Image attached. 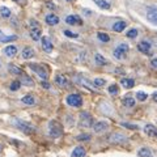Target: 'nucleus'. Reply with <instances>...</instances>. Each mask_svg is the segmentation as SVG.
Here are the masks:
<instances>
[{
  "label": "nucleus",
  "mask_w": 157,
  "mask_h": 157,
  "mask_svg": "<svg viewBox=\"0 0 157 157\" xmlns=\"http://www.w3.org/2000/svg\"><path fill=\"white\" fill-rule=\"evenodd\" d=\"M14 124H16V127L20 131H22L24 134H26V135H32V134H34V131H36L34 126H32L30 123H28V122L20 121V119H17L16 122H14Z\"/></svg>",
  "instance_id": "f257e3e1"
},
{
  "label": "nucleus",
  "mask_w": 157,
  "mask_h": 157,
  "mask_svg": "<svg viewBox=\"0 0 157 157\" xmlns=\"http://www.w3.org/2000/svg\"><path fill=\"white\" fill-rule=\"evenodd\" d=\"M48 132H50V136L52 137H60L63 134V128L56 121H51L48 123Z\"/></svg>",
  "instance_id": "f03ea898"
},
{
  "label": "nucleus",
  "mask_w": 157,
  "mask_h": 157,
  "mask_svg": "<svg viewBox=\"0 0 157 157\" xmlns=\"http://www.w3.org/2000/svg\"><path fill=\"white\" fill-rule=\"evenodd\" d=\"M66 102L72 107H80L82 105V98L80 94H77V93H72V94L67 96Z\"/></svg>",
  "instance_id": "7ed1b4c3"
},
{
  "label": "nucleus",
  "mask_w": 157,
  "mask_h": 157,
  "mask_svg": "<svg viewBox=\"0 0 157 157\" xmlns=\"http://www.w3.org/2000/svg\"><path fill=\"white\" fill-rule=\"evenodd\" d=\"M128 50H130V46L127 45V43H119V46L114 50L113 55H114V58H117V59H119L121 60V59H123L126 56V54L128 52Z\"/></svg>",
  "instance_id": "20e7f679"
},
{
  "label": "nucleus",
  "mask_w": 157,
  "mask_h": 157,
  "mask_svg": "<svg viewBox=\"0 0 157 157\" xmlns=\"http://www.w3.org/2000/svg\"><path fill=\"white\" fill-rule=\"evenodd\" d=\"M80 126L81 127H85V128L93 126V118H92V115L88 111L80 113Z\"/></svg>",
  "instance_id": "39448f33"
},
{
  "label": "nucleus",
  "mask_w": 157,
  "mask_h": 157,
  "mask_svg": "<svg viewBox=\"0 0 157 157\" xmlns=\"http://www.w3.org/2000/svg\"><path fill=\"white\" fill-rule=\"evenodd\" d=\"M127 136L123 134H119V132H114L109 136V141L111 144H124L127 143Z\"/></svg>",
  "instance_id": "423d86ee"
},
{
  "label": "nucleus",
  "mask_w": 157,
  "mask_h": 157,
  "mask_svg": "<svg viewBox=\"0 0 157 157\" xmlns=\"http://www.w3.org/2000/svg\"><path fill=\"white\" fill-rule=\"evenodd\" d=\"M29 67H30L39 77L43 78V80H46V78L48 77V73H47L46 68L43 67V66H39V64H29Z\"/></svg>",
  "instance_id": "0eeeda50"
},
{
  "label": "nucleus",
  "mask_w": 157,
  "mask_h": 157,
  "mask_svg": "<svg viewBox=\"0 0 157 157\" xmlns=\"http://www.w3.org/2000/svg\"><path fill=\"white\" fill-rule=\"evenodd\" d=\"M147 20L151 24H153V25H157V8L156 7L147 8Z\"/></svg>",
  "instance_id": "6e6552de"
},
{
  "label": "nucleus",
  "mask_w": 157,
  "mask_h": 157,
  "mask_svg": "<svg viewBox=\"0 0 157 157\" xmlns=\"http://www.w3.org/2000/svg\"><path fill=\"white\" fill-rule=\"evenodd\" d=\"M151 47H152V43L148 41H141L137 43V50L143 54H147V55H151Z\"/></svg>",
  "instance_id": "1a4fd4ad"
},
{
  "label": "nucleus",
  "mask_w": 157,
  "mask_h": 157,
  "mask_svg": "<svg viewBox=\"0 0 157 157\" xmlns=\"http://www.w3.org/2000/svg\"><path fill=\"white\" fill-rule=\"evenodd\" d=\"M66 22L68 25H81L82 20L80 18V16H77V14H70V16L66 17Z\"/></svg>",
  "instance_id": "9d476101"
},
{
  "label": "nucleus",
  "mask_w": 157,
  "mask_h": 157,
  "mask_svg": "<svg viewBox=\"0 0 157 157\" xmlns=\"http://www.w3.org/2000/svg\"><path fill=\"white\" fill-rule=\"evenodd\" d=\"M42 48H43V51L45 52H47V54H50L51 51H52V43H51V41H50V38L48 37H42Z\"/></svg>",
  "instance_id": "9b49d317"
},
{
  "label": "nucleus",
  "mask_w": 157,
  "mask_h": 157,
  "mask_svg": "<svg viewBox=\"0 0 157 157\" xmlns=\"http://www.w3.org/2000/svg\"><path fill=\"white\" fill-rule=\"evenodd\" d=\"M107 128H109V124H107V122H105V121H100V122H97V123L93 124L94 132H104Z\"/></svg>",
  "instance_id": "f8f14e48"
},
{
  "label": "nucleus",
  "mask_w": 157,
  "mask_h": 157,
  "mask_svg": "<svg viewBox=\"0 0 157 157\" xmlns=\"http://www.w3.org/2000/svg\"><path fill=\"white\" fill-rule=\"evenodd\" d=\"M55 82L56 85H59L60 88H67L68 86V80L64 75H56L55 76Z\"/></svg>",
  "instance_id": "ddd939ff"
},
{
  "label": "nucleus",
  "mask_w": 157,
  "mask_h": 157,
  "mask_svg": "<svg viewBox=\"0 0 157 157\" xmlns=\"http://www.w3.org/2000/svg\"><path fill=\"white\" fill-rule=\"evenodd\" d=\"M86 155V151H85V148H84V147H76V148L75 149H73L72 151V157H84Z\"/></svg>",
  "instance_id": "4468645a"
},
{
  "label": "nucleus",
  "mask_w": 157,
  "mask_h": 157,
  "mask_svg": "<svg viewBox=\"0 0 157 157\" xmlns=\"http://www.w3.org/2000/svg\"><path fill=\"white\" fill-rule=\"evenodd\" d=\"M126 26H127V22L126 21H117L114 25H113V30L117 32V33H121V32L124 30Z\"/></svg>",
  "instance_id": "2eb2a0df"
},
{
  "label": "nucleus",
  "mask_w": 157,
  "mask_h": 157,
  "mask_svg": "<svg viewBox=\"0 0 157 157\" xmlns=\"http://www.w3.org/2000/svg\"><path fill=\"white\" fill-rule=\"evenodd\" d=\"M46 22L48 24V25H58L59 24V17L56 16V14L54 13H50L46 16Z\"/></svg>",
  "instance_id": "dca6fc26"
},
{
  "label": "nucleus",
  "mask_w": 157,
  "mask_h": 157,
  "mask_svg": "<svg viewBox=\"0 0 157 157\" xmlns=\"http://www.w3.org/2000/svg\"><path fill=\"white\" fill-rule=\"evenodd\" d=\"M4 54H6L8 58H12V56H14L17 54V47L9 45V46H7L6 48H4Z\"/></svg>",
  "instance_id": "f3484780"
},
{
  "label": "nucleus",
  "mask_w": 157,
  "mask_h": 157,
  "mask_svg": "<svg viewBox=\"0 0 157 157\" xmlns=\"http://www.w3.org/2000/svg\"><path fill=\"white\" fill-rule=\"evenodd\" d=\"M17 36H6L2 30H0V42L2 43H7V42H12V41H16Z\"/></svg>",
  "instance_id": "a211bd4d"
},
{
  "label": "nucleus",
  "mask_w": 157,
  "mask_h": 157,
  "mask_svg": "<svg viewBox=\"0 0 157 157\" xmlns=\"http://www.w3.org/2000/svg\"><path fill=\"white\" fill-rule=\"evenodd\" d=\"M144 131H145V134H148L149 136L157 137V128H156L153 124H147V126L144 127Z\"/></svg>",
  "instance_id": "6ab92c4d"
},
{
  "label": "nucleus",
  "mask_w": 157,
  "mask_h": 157,
  "mask_svg": "<svg viewBox=\"0 0 157 157\" xmlns=\"http://www.w3.org/2000/svg\"><path fill=\"white\" fill-rule=\"evenodd\" d=\"M137 156L139 157H153V153H152V151L149 148H140L137 151Z\"/></svg>",
  "instance_id": "aec40b11"
},
{
  "label": "nucleus",
  "mask_w": 157,
  "mask_h": 157,
  "mask_svg": "<svg viewBox=\"0 0 157 157\" xmlns=\"http://www.w3.org/2000/svg\"><path fill=\"white\" fill-rule=\"evenodd\" d=\"M121 84L123 85V88H126V89H131V88H134L135 85V81L132 80V78H122L121 80Z\"/></svg>",
  "instance_id": "412c9836"
},
{
  "label": "nucleus",
  "mask_w": 157,
  "mask_h": 157,
  "mask_svg": "<svg viewBox=\"0 0 157 157\" xmlns=\"http://www.w3.org/2000/svg\"><path fill=\"white\" fill-rule=\"evenodd\" d=\"M21 56H22V59H30V58L34 56V50H33L32 47H25L22 50Z\"/></svg>",
  "instance_id": "4be33fe9"
},
{
  "label": "nucleus",
  "mask_w": 157,
  "mask_h": 157,
  "mask_svg": "<svg viewBox=\"0 0 157 157\" xmlns=\"http://www.w3.org/2000/svg\"><path fill=\"white\" fill-rule=\"evenodd\" d=\"M122 102H123V105L126 107H134L135 106V100H134V97H131V96H126L123 100H122Z\"/></svg>",
  "instance_id": "5701e85b"
},
{
  "label": "nucleus",
  "mask_w": 157,
  "mask_h": 157,
  "mask_svg": "<svg viewBox=\"0 0 157 157\" xmlns=\"http://www.w3.org/2000/svg\"><path fill=\"white\" fill-rule=\"evenodd\" d=\"M8 71L11 72L12 75H18V76H22V75H24V72H22L21 68H18V67L13 66V64H9V66H8Z\"/></svg>",
  "instance_id": "b1692460"
},
{
  "label": "nucleus",
  "mask_w": 157,
  "mask_h": 157,
  "mask_svg": "<svg viewBox=\"0 0 157 157\" xmlns=\"http://www.w3.org/2000/svg\"><path fill=\"white\" fill-rule=\"evenodd\" d=\"M94 60H96V64H98V66H106L107 64L106 58H104L101 54H98V52L94 55Z\"/></svg>",
  "instance_id": "393cba45"
},
{
  "label": "nucleus",
  "mask_w": 157,
  "mask_h": 157,
  "mask_svg": "<svg viewBox=\"0 0 157 157\" xmlns=\"http://www.w3.org/2000/svg\"><path fill=\"white\" fill-rule=\"evenodd\" d=\"M21 102L25 104V105H34L36 104V100H34V97L32 94H26V96H24L21 98Z\"/></svg>",
  "instance_id": "a878e982"
},
{
  "label": "nucleus",
  "mask_w": 157,
  "mask_h": 157,
  "mask_svg": "<svg viewBox=\"0 0 157 157\" xmlns=\"http://www.w3.org/2000/svg\"><path fill=\"white\" fill-rule=\"evenodd\" d=\"M76 81L78 82V84H81V85H84V86H86L88 89H93V86H92V84L89 81L86 80V78H84L82 76H77L76 77Z\"/></svg>",
  "instance_id": "bb28decb"
},
{
  "label": "nucleus",
  "mask_w": 157,
  "mask_h": 157,
  "mask_svg": "<svg viewBox=\"0 0 157 157\" xmlns=\"http://www.w3.org/2000/svg\"><path fill=\"white\" fill-rule=\"evenodd\" d=\"M101 9H110V3L106 0H93Z\"/></svg>",
  "instance_id": "cd10ccee"
},
{
  "label": "nucleus",
  "mask_w": 157,
  "mask_h": 157,
  "mask_svg": "<svg viewBox=\"0 0 157 157\" xmlns=\"http://www.w3.org/2000/svg\"><path fill=\"white\" fill-rule=\"evenodd\" d=\"M21 84L22 85H28V86H33L34 85V81H33V78H30L29 76H26L25 73L22 75V80H21Z\"/></svg>",
  "instance_id": "c85d7f7f"
},
{
  "label": "nucleus",
  "mask_w": 157,
  "mask_h": 157,
  "mask_svg": "<svg viewBox=\"0 0 157 157\" xmlns=\"http://www.w3.org/2000/svg\"><path fill=\"white\" fill-rule=\"evenodd\" d=\"M30 37L34 39V41H38V39L41 38V28H38V29H32Z\"/></svg>",
  "instance_id": "c756f323"
},
{
  "label": "nucleus",
  "mask_w": 157,
  "mask_h": 157,
  "mask_svg": "<svg viewBox=\"0 0 157 157\" xmlns=\"http://www.w3.org/2000/svg\"><path fill=\"white\" fill-rule=\"evenodd\" d=\"M97 38L100 39L101 42H104V43H106V42L110 41V37L107 36L106 33H102V32H98V33H97Z\"/></svg>",
  "instance_id": "7c9ffc66"
},
{
  "label": "nucleus",
  "mask_w": 157,
  "mask_h": 157,
  "mask_svg": "<svg viewBox=\"0 0 157 157\" xmlns=\"http://www.w3.org/2000/svg\"><path fill=\"white\" fill-rule=\"evenodd\" d=\"M0 16L2 17H11V9L8 7H0Z\"/></svg>",
  "instance_id": "2f4dec72"
},
{
  "label": "nucleus",
  "mask_w": 157,
  "mask_h": 157,
  "mask_svg": "<svg viewBox=\"0 0 157 157\" xmlns=\"http://www.w3.org/2000/svg\"><path fill=\"white\" fill-rule=\"evenodd\" d=\"M107 90H109L110 94L117 96L118 93H119V88H118V85H117V84H113V85H110V86H109V89H107Z\"/></svg>",
  "instance_id": "473e14b6"
},
{
  "label": "nucleus",
  "mask_w": 157,
  "mask_h": 157,
  "mask_svg": "<svg viewBox=\"0 0 157 157\" xmlns=\"http://www.w3.org/2000/svg\"><path fill=\"white\" fill-rule=\"evenodd\" d=\"M105 84H106V81L104 80V78H94V80H93V85L97 86V88L104 86Z\"/></svg>",
  "instance_id": "72a5a7b5"
},
{
  "label": "nucleus",
  "mask_w": 157,
  "mask_h": 157,
  "mask_svg": "<svg viewBox=\"0 0 157 157\" xmlns=\"http://www.w3.org/2000/svg\"><path fill=\"white\" fill-rule=\"evenodd\" d=\"M20 86H21V81L14 80V81L12 82V84H11V86H9V88H11V90H12V92H16V90H18V89H20Z\"/></svg>",
  "instance_id": "f704fd0d"
},
{
  "label": "nucleus",
  "mask_w": 157,
  "mask_h": 157,
  "mask_svg": "<svg viewBox=\"0 0 157 157\" xmlns=\"http://www.w3.org/2000/svg\"><path fill=\"white\" fill-rule=\"evenodd\" d=\"M76 140H77V141H88V140H90V135H88V134L77 135V136H76Z\"/></svg>",
  "instance_id": "c9c22d12"
},
{
  "label": "nucleus",
  "mask_w": 157,
  "mask_h": 157,
  "mask_svg": "<svg viewBox=\"0 0 157 157\" xmlns=\"http://www.w3.org/2000/svg\"><path fill=\"white\" fill-rule=\"evenodd\" d=\"M137 34H139V32H137V29H130L128 32L126 33V36L128 38H136Z\"/></svg>",
  "instance_id": "e433bc0d"
},
{
  "label": "nucleus",
  "mask_w": 157,
  "mask_h": 157,
  "mask_svg": "<svg viewBox=\"0 0 157 157\" xmlns=\"http://www.w3.org/2000/svg\"><path fill=\"white\" fill-rule=\"evenodd\" d=\"M136 98L139 101H145L147 98H148V94H147L145 92H137L136 93Z\"/></svg>",
  "instance_id": "4c0bfd02"
},
{
  "label": "nucleus",
  "mask_w": 157,
  "mask_h": 157,
  "mask_svg": "<svg viewBox=\"0 0 157 157\" xmlns=\"http://www.w3.org/2000/svg\"><path fill=\"white\" fill-rule=\"evenodd\" d=\"M123 127H126V128H130V130H139V126L136 124H131V123H127V122H122L121 123Z\"/></svg>",
  "instance_id": "58836bf2"
},
{
  "label": "nucleus",
  "mask_w": 157,
  "mask_h": 157,
  "mask_svg": "<svg viewBox=\"0 0 157 157\" xmlns=\"http://www.w3.org/2000/svg\"><path fill=\"white\" fill-rule=\"evenodd\" d=\"M63 33H64V36L68 37V38H77V37H78L77 33H73V32H71V30H63Z\"/></svg>",
  "instance_id": "ea45409f"
},
{
  "label": "nucleus",
  "mask_w": 157,
  "mask_h": 157,
  "mask_svg": "<svg viewBox=\"0 0 157 157\" xmlns=\"http://www.w3.org/2000/svg\"><path fill=\"white\" fill-rule=\"evenodd\" d=\"M29 25H30V28H32V29H38V28H39V24L36 21V20H30Z\"/></svg>",
  "instance_id": "a19ab883"
},
{
  "label": "nucleus",
  "mask_w": 157,
  "mask_h": 157,
  "mask_svg": "<svg viewBox=\"0 0 157 157\" xmlns=\"http://www.w3.org/2000/svg\"><path fill=\"white\" fill-rule=\"evenodd\" d=\"M151 66L153 67V68H157V58L152 59V60H151Z\"/></svg>",
  "instance_id": "79ce46f5"
},
{
  "label": "nucleus",
  "mask_w": 157,
  "mask_h": 157,
  "mask_svg": "<svg viewBox=\"0 0 157 157\" xmlns=\"http://www.w3.org/2000/svg\"><path fill=\"white\" fill-rule=\"evenodd\" d=\"M12 2H16L17 4H21V6H25L28 0H12Z\"/></svg>",
  "instance_id": "37998d69"
},
{
  "label": "nucleus",
  "mask_w": 157,
  "mask_h": 157,
  "mask_svg": "<svg viewBox=\"0 0 157 157\" xmlns=\"http://www.w3.org/2000/svg\"><path fill=\"white\" fill-rule=\"evenodd\" d=\"M41 85L45 88V89H48V88H50V84H48L47 81H42V82H41Z\"/></svg>",
  "instance_id": "c03bdc74"
},
{
  "label": "nucleus",
  "mask_w": 157,
  "mask_h": 157,
  "mask_svg": "<svg viewBox=\"0 0 157 157\" xmlns=\"http://www.w3.org/2000/svg\"><path fill=\"white\" fill-rule=\"evenodd\" d=\"M47 6H48V7H50V8H55V6H52V4H51V3H47Z\"/></svg>",
  "instance_id": "a18cd8bd"
},
{
  "label": "nucleus",
  "mask_w": 157,
  "mask_h": 157,
  "mask_svg": "<svg viewBox=\"0 0 157 157\" xmlns=\"http://www.w3.org/2000/svg\"><path fill=\"white\" fill-rule=\"evenodd\" d=\"M153 100H156V101H157V93H155V94H153Z\"/></svg>",
  "instance_id": "49530a36"
},
{
  "label": "nucleus",
  "mask_w": 157,
  "mask_h": 157,
  "mask_svg": "<svg viewBox=\"0 0 157 157\" xmlns=\"http://www.w3.org/2000/svg\"><path fill=\"white\" fill-rule=\"evenodd\" d=\"M67 2H72V0H67Z\"/></svg>",
  "instance_id": "de8ad7c7"
}]
</instances>
